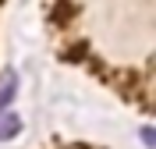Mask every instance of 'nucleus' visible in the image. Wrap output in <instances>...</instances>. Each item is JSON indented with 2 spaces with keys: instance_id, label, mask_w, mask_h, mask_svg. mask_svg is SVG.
Returning <instances> with one entry per match:
<instances>
[{
  "instance_id": "nucleus-1",
  "label": "nucleus",
  "mask_w": 156,
  "mask_h": 149,
  "mask_svg": "<svg viewBox=\"0 0 156 149\" xmlns=\"http://www.w3.org/2000/svg\"><path fill=\"white\" fill-rule=\"evenodd\" d=\"M14 92H18V78H14V75H7V78H4V85H0V114L7 110V103L14 99Z\"/></svg>"
},
{
  "instance_id": "nucleus-2",
  "label": "nucleus",
  "mask_w": 156,
  "mask_h": 149,
  "mask_svg": "<svg viewBox=\"0 0 156 149\" xmlns=\"http://www.w3.org/2000/svg\"><path fill=\"white\" fill-rule=\"evenodd\" d=\"M18 128H21V121L14 117V114L0 117V142H4V139H11V135H18Z\"/></svg>"
},
{
  "instance_id": "nucleus-3",
  "label": "nucleus",
  "mask_w": 156,
  "mask_h": 149,
  "mask_svg": "<svg viewBox=\"0 0 156 149\" xmlns=\"http://www.w3.org/2000/svg\"><path fill=\"white\" fill-rule=\"evenodd\" d=\"M142 142H146V146H156V128H146V131H142Z\"/></svg>"
}]
</instances>
